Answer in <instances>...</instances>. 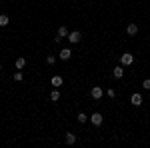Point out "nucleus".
I'll return each mask as SVG.
<instances>
[{"label":"nucleus","instance_id":"obj_18","mask_svg":"<svg viewBox=\"0 0 150 148\" xmlns=\"http://www.w3.org/2000/svg\"><path fill=\"white\" fill-rule=\"evenodd\" d=\"M14 80H16V82H20V80H22V72H20V70H18V72H14Z\"/></svg>","mask_w":150,"mask_h":148},{"label":"nucleus","instance_id":"obj_1","mask_svg":"<svg viewBox=\"0 0 150 148\" xmlns=\"http://www.w3.org/2000/svg\"><path fill=\"white\" fill-rule=\"evenodd\" d=\"M120 62H122V66H130V64H134V54L124 52V54L120 56Z\"/></svg>","mask_w":150,"mask_h":148},{"label":"nucleus","instance_id":"obj_13","mask_svg":"<svg viewBox=\"0 0 150 148\" xmlns=\"http://www.w3.org/2000/svg\"><path fill=\"white\" fill-rule=\"evenodd\" d=\"M74 142H76V134L74 132H68L66 134V144H74Z\"/></svg>","mask_w":150,"mask_h":148},{"label":"nucleus","instance_id":"obj_7","mask_svg":"<svg viewBox=\"0 0 150 148\" xmlns=\"http://www.w3.org/2000/svg\"><path fill=\"white\" fill-rule=\"evenodd\" d=\"M58 56H60V60H70V56H72V50H70V48H62Z\"/></svg>","mask_w":150,"mask_h":148},{"label":"nucleus","instance_id":"obj_9","mask_svg":"<svg viewBox=\"0 0 150 148\" xmlns=\"http://www.w3.org/2000/svg\"><path fill=\"white\" fill-rule=\"evenodd\" d=\"M112 76H114V78H122V76H124V66H116V68L112 70Z\"/></svg>","mask_w":150,"mask_h":148},{"label":"nucleus","instance_id":"obj_5","mask_svg":"<svg viewBox=\"0 0 150 148\" xmlns=\"http://www.w3.org/2000/svg\"><path fill=\"white\" fill-rule=\"evenodd\" d=\"M90 122H92L94 126H100V124H102V114H100V112H94L92 116H90Z\"/></svg>","mask_w":150,"mask_h":148},{"label":"nucleus","instance_id":"obj_11","mask_svg":"<svg viewBox=\"0 0 150 148\" xmlns=\"http://www.w3.org/2000/svg\"><path fill=\"white\" fill-rule=\"evenodd\" d=\"M62 82H64V80H62V76H52V80H50V84H52L54 88L62 86Z\"/></svg>","mask_w":150,"mask_h":148},{"label":"nucleus","instance_id":"obj_8","mask_svg":"<svg viewBox=\"0 0 150 148\" xmlns=\"http://www.w3.org/2000/svg\"><path fill=\"white\" fill-rule=\"evenodd\" d=\"M130 102L134 104V106H140V104H142V94H138V92H134V94L130 96Z\"/></svg>","mask_w":150,"mask_h":148},{"label":"nucleus","instance_id":"obj_6","mask_svg":"<svg viewBox=\"0 0 150 148\" xmlns=\"http://www.w3.org/2000/svg\"><path fill=\"white\" fill-rule=\"evenodd\" d=\"M126 32H128V36H136V34H138V24H134V22L128 24V26H126Z\"/></svg>","mask_w":150,"mask_h":148},{"label":"nucleus","instance_id":"obj_14","mask_svg":"<svg viewBox=\"0 0 150 148\" xmlns=\"http://www.w3.org/2000/svg\"><path fill=\"white\" fill-rule=\"evenodd\" d=\"M8 22H10V18L6 14H0V26H8Z\"/></svg>","mask_w":150,"mask_h":148},{"label":"nucleus","instance_id":"obj_10","mask_svg":"<svg viewBox=\"0 0 150 148\" xmlns=\"http://www.w3.org/2000/svg\"><path fill=\"white\" fill-rule=\"evenodd\" d=\"M14 66H16V70H22L24 66H26V58H16V62H14Z\"/></svg>","mask_w":150,"mask_h":148},{"label":"nucleus","instance_id":"obj_17","mask_svg":"<svg viewBox=\"0 0 150 148\" xmlns=\"http://www.w3.org/2000/svg\"><path fill=\"white\" fill-rule=\"evenodd\" d=\"M54 62H56V56H52V54L46 56V64H54Z\"/></svg>","mask_w":150,"mask_h":148},{"label":"nucleus","instance_id":"obj_4","mask_svg":"<svg viewBox=\"0 0 150 148\" xmlns=\"http://www.w3.org/2000/svg\"><path fill=\"white\" fill-rule=\"evenodd\" d=\"M90 96H92L94 100H100V98H102V88H100V86H94L92 90H90Z\"/></svg>","mask_w":150,"mask_h":148},{"label":"nucleus","instance_id":"obj_19","mask_svg":"<svg viewBox=\"0 0 150 148\" xmlns=\"http://www.w3.org/2000/svg\"><path fill=\"white\" fill-rule=\"evenodd\" d=\"M106 94H108V98H114V96H116V92H114V90H112V88H110V90L106 92Z\"/></svg>","mask_w":150,"mask_h":148},{"label":"nucleus","instance_id":"obj_3","mask_svg":"<svg viewBox=\"0 0 150 148\" xmlns=\"http://www.w3.org/2000/svg\"><path fill=\"white\" fill-rule=\"evenodd\" d=\"M68 40H70V44H78V42L82 40V34L78 32V30H74V32L68 34Z\"/></svg>","mask_w":150,"mask_h":148},{"label":"nucleus","instance_id":"obj_2","mask_svg":"<svg viewBox=\"0 0 150 148\" xmlns=\"http://www.w3.org/2000/svg\"><path fill=\"white\" fill-rule=\"evenodd\" d=\"M68 28H66V26H60V28H58V32H56V38H54V42H60V40H62V38H68Z\"/></svg>","mask_w":150,"mask_h":148},{"label":"nucleus","instance_id":"obj_15","mask_svg":"<svg viewBox=\"0 0 150 148\" xmlns=\"http://www.w3.org/2000/svg\"><path fill=\"white\" fill-rule=\"evenodd\" d=\"M76 118H78V122H80V124H84V122L88 120V118H86V114H84V112H80L78 116H76Z\"/></svg>","mask_w":150,"mask_h":148},{"label":"nucleus","instance_id":"obj_12","mask_svg":"<svg viewBox=\"0 0 150 148\" xmlns=\"http://www.w3.org/2000/svg\"><path fill=\"white\" fill-rule=\"evenodd\" d=\"M50 100H52V102H58V100H60V92H58L56 88L50 92Z\"/></svg>","mask_w":150,"mask_h":148},{"label":"nucleus","instance_id":"obj_20","mask_svg":"<svg viewBox=\"0 0 150 148\" xmlns=\"http://www.w3.org/2000/svg\"><path fill=\"white\" fill-rule=\"evenodd\" d=\"M0 70H2V62H0Z\"/></svg>","mask_w":150,"mask_h":148},{"label":"nucleus","instance_id":"obj_16","mask_svg":"<svg viewBox=\"0 0 150 148\" xmlns=\"http://www.w3.org/2000/svg\"><path fill=\"white\" fill-rule=\"evenodd\" d=\"M142 88H144V90H150V78H146L142 82Z\"/></svg>","mask_w":150,"mask_h":148}]
</instances>
